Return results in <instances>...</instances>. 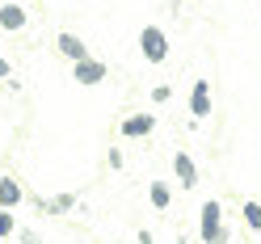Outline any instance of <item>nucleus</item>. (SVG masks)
Wrapping results in <instances>:
<instances>
[{
  "instance_id": "f257e3e1",
  "label": "nucleus",
  "mask_w": 261,
  "mask_h": 244,
  "mask_svg": "<svg viewBox=\"0 0 261 244\" xmlns=\"http://www.w3.org/2000/svg\"><path fill=\"white\" fill-rule=\"evenodd\" d=\"M198 232H202V244H227V227H223V206L211 198V202H202V210H198Z\"/></svg>"
},
{
  "instance_id": "f03ea898",
  "label": "nucleus",
  "mask_w": 261,
  "mask_h": 244,
  "mask_svg": "<svg viewBox=\"0 0 261 244\" xmlns=\"http://www.w3.org/2000/svg\"><path fill=\"white\" fill-rule=\"evenodd\" d=\"M139 51H143V59L148 63H165L169 59V38H165V30L160 25H148L139 34Z\"/></svg>"
},
{
  "instance_id": "7ed1b4c3",
  "label": "nucleus",
  "mask_w": 261,
  "mask_h": 244,
  "mask_svg": "<svg viewBox=\"0 0 261 244\" xmlns=\"http://www.w3.org/2000/svg\"><path fill=\"white\" fill-rule=\"evenodd\" d=\"M55 46H59V51L68 55L72 63H85V59H93V55H89V46H85V38H76V34H68V30H63V34L55 38Z\"/></svg>"
},
{
  "instance_id": "20e7f679",
  "label": "nucleus",
  "mask_w": 261,
  "mask_h": 244,
  "mask_svg": "<svg viewBox=\"0 0 261 244\" xmlns=\"http://www.w3.org/2000/svg\"><path fill=\"white\" fill-rule=\"evenodd\" d=\"M190 114H194V118H206V114H211V85H206V80H194V89H190Z\"/></svg>"
},
{
  "instance_id": "39448f33",
  "label": "nucleus",
  "mask_w": 261,
  "mask_h": 244,
  "mask_svg": "<svg viewBox=\"0 0 261 244\" xmlns=\"http://www.w3.org/2000/svg\"><path fill=\"white\" fill-rule=\"evenodd\" d=\"M25 198V189L17 185V177H0V210H13Z\"/></svg>"
},
{
  "instance_id": "423d86ee",
  "label": "nucleus",
  "mask_w": 261,
  "mask_h": 244,
  "mask_svg": "<svg viewBox=\"0 0 261 244\" xmlns=\"http://www.w3.org/2000/svg\"><path fill=\"white\" fill-rule=\"evenodd\" d=\"M76 80H80V85H101V80H106V63H101V59L76 63Z\"/></svg>"
},
{
  "instance_id": "0eeeda50",
  "label": "nucleus",
  "mask_w": 261,
  "mask_h": 244,
  "mask_svg": "<svg viewBox=\"0 0 261 244\" xmlns=\"http://www.w3.org/2000/svg\"><path fill=\"white\" fill-rule=\"evenodd\" d=\"M152 126H156V114H135V118L122 122V135L126 139H139V135H152Z\"/></svg>"
},
{
  "instance_id": "6e6552de",
  "label": "nucleus",
  "mask_w": 261,
  "mask_h": 244,
  "mask_svg": "<svg viewBox=\"0 0 261 244\" xmlns=\"http://www.w3.org/2000/svg\"><path fill=\"white\" fill-rule=\"evenodd\" d=\"M173 173H177V181H181L186 189H190V185H198V169H194V160H190L186 152H177V156H173Z\"/></svg>"
},
{
  "instance_id": "1a4fd4ad",
  "label": "nucleus",
  "mask_w": 261,
  "mask_h": 244,
  "mask_svg": "<svg viewBox=\"0 0 261 244\" xmlns=\"http://www.w3.org/2000/svg\"><path fill=\"white\" fill-rule=\"evenodd\" d=\"M0 25L5 30H25V9L21 5H5L0 9Z\"/></svg>"
},
{
  "instance_id": "9d476101",
  "label": "nucleus",
  "mask_w": 261,
  "mask_h": 244,
  "mask_svg": "<svg viewBox=\"0 0 261 244\" xmlns=\"http://www.w3.org/2000/svg\"><path fill=\"white\" fill-rule=\"evenodd\" d=\"M240 215H244V223H249L253 232H261V202H244Z\"/></svg>"
},
{
  "instance_id": "9b49d317",
  "label": "nucleus",
  "mask_w": 261,
  "mask_h": 244,
  "mask_svg": "<svg viewBox=\"0 0 261 244\" xmlns=\"http://www.w3.org/2000/svg\"><path fill=\"white\" fill-rule=\"evenodd\" d=\"M169 198H173V194H169V185L152 181V206H156V210H165V206H169Z\"/></svg>"
},
{
  "instance_id": "f8f14e48",
  "label": "nucleus",
  "mask_w": 261,
  "mask_h": 244,
  "mask_svg": "<svg viewBox=\"0 0 261 244\" xmlns=\"http://www.w3.org/2000/svg\"><path fill=\"white\" fill-rule=\"evenodd\" d=\"M13 232H17V219L9 210H0V236H13Z\"/></svg>"
},
{
  "instance_id": "ddd939ff",
  "label": "nucleus",
  "mask_w": 261,
  "mask_h": 244,
  "mask_svg": "<svg viewBox=\"0 0 261 244\" xmlns=\"http://www.w3.org/2000/svg\"><path fill=\"white\" fill-rule=\"evenodd\" d=\"M17 236H21V244H42V236L34 232V227H21V232H17Z\"/></svg>"
},
{
  "instance_id": "4468645a",
  "label": "nucleus",
  "mask_w": 261,
  "mask_h": 244,
  "mask_svg": "<svg viewBox=\"0 0 261 244\" xmlns=\"http://www.w3.org/2000/svg\"><path fill=\"white\" fill-rule=\"evenodd\" d=\"M135 240H139V244H152V232H148V227H139V232H135Z\"/></svg>"
},
{
  "instance_id": "2eb2a0df",
  "label": "nucleus",
  "mask_w": 261,
  "mask_h": 244,
  "mask_svg": "<svg viewBox=\"0 0 261 244\" xmlns=\"http://www.w3.org/2000/svg\"><path fill=\"white\" fill-rule=\"evenodd\" d=\"M0 80H9V59L0 55Z\"/></svg>"
},
{
  "instance_id": "dca6fc26",
  "label": "nucleus",
  "mask_w": 261,
  "mask_h": 244,
  "mask_svg": "<svg viewBox=\"0 0 261 244\" xmlns=\"http://www.w3.org/2000/svg\"><path fill=\"white\" fill-rule=\"evenodd\" d=\"M177 244H186V236H181V240H177Z\"/></svg>"
}]
</instances>
